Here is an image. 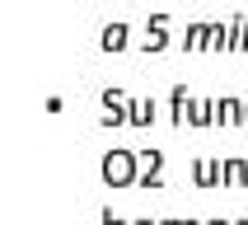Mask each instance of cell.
Instances as JSON below:
<instances>
[{
	"label": "cell",
	"instance_id": "obj_8",
	"mask_svg": "<svg viewBox=\"0 0 248 225\" xmlns=\"http://www.w3.org/2000/svg\"><path fill=\"white\" fill-rule=\"evenodd\" d=\"M183 52H211V24H187V38H183Z\"/></svg>",
	"mask_w": 248,
	"mask_h": 225
},
{
	"label": "cell",
	"instance_id": "obj_13",
	"mask_svg": "<svg viewBox=\"0 0 248 225\" xmlns=\"http://www.w3.org/2000/svg\"><path fill=\"white\" fill-rule=\"evenodd\" d=\"M98 122H103V127H122V122H126V108H103Z\"/></svg>",
	"mask_w": 248,
	"mask_h": 225
},
{
	"label": "cell",
	"instance_id": "obj_14",
	"mask_svg": "<svg viewBox=\"0 0 248 225\" xmlns=\"http://www.w3.org/2000/svg\"><path fill=\"white\" fill-rule=\"evenodd\" d=\"M98 225H131V221H122L112 207H103V216H98Z\"/></svg>",
	"mask_w": 248,
	"mask_h": 225
},
{
	"label": "cell",
	"instance_id": "obj_16",
	"mask_svg": "<svg viewBox=\"0 0 248 225\" xmlns=\"http://www.w3.org/2000/svg\"><path fill=\"white\" fill-rule=\"evenodd\" d=\"M131 225H164V221H150V216H136Z\"/></svg>",
	"mask_w": 248,
	"mask_h": 225
},
{
	"label": "cell",
	"instance_id": "obj_4",
	"mask_svg": "<svg viewBox=\"0 0 248 225\" xmlns=\"http://www.w3.org/2000/svg\"><path fill=\"white\" fill-rule=\"evenodd\" d=\"M192 183L197 188H220L225 183V160H192Z\"/></svg>",
	"mask_w": 248,
	"mask_h": 225
},
{
	"label": "cell",
	"instance_id": "obj_15",
	"mask_svg": "<svg viewBox=\"0 0 248 225\" xmlns=\"http://www.w3.org/2000/svg\"><path fill=\"white\" fill-rule=\"evenodd\" d=\"M164 225H206V221H187V216H169Z\"/></svg>",
	"mask_w": 248,
	"mask_h": 225
},
{
	"label": "cell",
	"instance_id": "obj_7",
	"mask_svg": "<svg viewBox=\"0 0 248 225\" xmlns=\"http://www.w3.org/2000/svg\"><path fill=\"white\" fill-rule=\"evenodd\" d=\"M155 117H159V103L155 98H131L126 103V122L131 127H155Z\"/></svg>",
	"mask_w": 248,
	"mask_h": 225
},
{
	"label": "cell",
	"instance_id": "obj_1",
	"mask_svg": "<svg viewBox=\"0 0 248 225\" xmlns=\"http://www.w3.org/2000/svg\"><path fill=\"white\" fill-rule=\"evenodd\" d=\"M98 178L108 188H136L140 178V150L136 145H112L103 160H98Z\"/></svg>",
	"mask_w": 248,
	"mask_h": 225
},
{
	"label": "cell",
	"instance_id": "obj_3",
	"mask_svg": "<svg viewBox=\"0 0 248 225\" xmlns=\"http://www.w3.org/2000/svg\"><path fill=\"white\" fill-rule=\"evenodd\" d=\"M98 47L103 52H126L131 47V24H122V19H112V24H103V33H98Z\"/></svg>",
	"mask_w": 248,
	"mask_h": 225
},
{
	"label": "cell",
	"instance_id": "obj_5",
	"mask_svg": "<svg viewBox=\"0 0 248 225\" xmlns=\"http://www.w3.org/2000/svg\"><path fill=\"white\" fill-rule=\"evenodd\" d=\"M192 103H197V94H187V84H173V94H169V117H173V127H187Z\"/></svg>",
	"mask_w": 248,
	"mask_h": 225
},
{
	"label": "cell",
	"instance_id": "obj_2",
	"mask_svg": "<svg viewBox=\"0 0 248 225\" xmlns=\"http://www.w3.org/2000/svg\"><path fill=\"white\" fill-rule=\"evenodd\" d=\"M140 52H164L169 47V14H150V24L140 28Z\"/></svg>",
	"mask_w": 248,
	"mask_h": 225
},
{
	"label": "cell",
	"instance_id": "obj_6",
	"mask_svg": "<svg viewBox=\"0 0 248 225\" xmlns=\"http://www.w3.org/2000/svg\"><path fill=\"white\" fill-rule=\"evenodd\" d=\"M216 127H244V98L234 94L216 98Z\"/></svg>",
	"mask_w": 248,
	"mask_h": 225
},
{
	"label": "cell",
	"instance_id": "obj_18",
	"mask_svg": "<svg viewBox=\"0 0 248 225\" xmlns=\"http://www.w3.org/2000/svg\"><path fill=\"white\" fill-rule=\"evenodd\" d=\"M244 127H248V98H244Z\"/></svg>",
	"mask_w": 248,
	"mask_h": 225
},
{
	"label": "cell",
	"instance_id": "obj_11",
	"mask_svg": "<svg viewBox=\"0 0 248 225\" xmlns=\"http://www.w3.org/2000/svg\"><path fill=\"white\" fill-rule=\"evenodd\" d=\"M230 47H234L230 28H225V24H211V52H230Z\"/></svg>",
	"mask_w": 248,
	"mask_h": 225
},
{
	"label": "cell",
	"instance_id": "obj_10",
	"mask_svg": "<svg viewBox=\"0 0 248 225\" xmlns=\"http://www.w3.org/2000/svg\"><path fill=\"white\" fill-rule=\"evenodd\" d=\"M187 127H216V98H197L187 112Z\"/></svg>",
	"mask_w": 248,
	"mask_h": 225
},
{
	"label": "cell",
	"instance_id": "obj_9",
	"mask_svg": "<svg viewBox=\"0 0 248 225\" xmlns=\"http://www.w3.org/2000/svg\"><path fill=\"white\" fill-rule=\"evenodd\" d=\"M225 183L230 188H248V160L244 155H225Z\"/></svg>",
	"mask_w": 248,
	"mask_h": 225
},
{
	"label": "cell",
	"instance_id": "obj_17",
	"mask_svg": "<svg viewBox=\"0 0 248 225\" xmlns=\"http://www.w3.org/2000/svg\"><path fill=\"white\" fill-rule=\"evenodd\" d=\"M206 225H234V221H225V216H216V221H206Z\"/></svg>",
	"mask_w": 248,
	"mask_h": 225
},
{
	"label": "cell",
	"instance_id": "obj_12",
	"mask_svg": "<svg viewBox=\"0 0 248 225\" xmlns=\"http://www.w3.org/2000/svg\"><path fill=\"white\" fill-rule=\"evenodd\" d=\"M98 103H103V108H126L131 98H126L122 89H103V94H98Z\"/></svg>",
	"mask_w": 248,
	"mask_h": 225
}]
</instances>
